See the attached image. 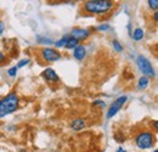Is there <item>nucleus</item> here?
Returning <instances> with one entry per match:
<instances>
[{
    "label": "nucleus",
    "instance_id": "obj_25",
    "mask_svg": "<svg viewBox=\"0 0 158 152\" xmlns=\"http://www.w3.org/2000/svg\"><path fill=\"white\" fill-rule=\"evenodd\" d=\"M153 19H155V22H157L158 21V12H155V14H153Z\"/></svg>",
    "mask_w": 158,
    "mask_h": 152
},
{
    "label": "nucleus",
    "instance_id": "obj_14",
    "mask_svg": "<svg viewBox=\"0 0 158 152\" xmlns=\"http://www.w3.org/2000/svg\"><path fill=\"white\" fill-rule=\"evenodd\" d=\"M68 39H69V34H68V36L62 37L59 41H56V43H55V45H56L57 48H64V46H66V44H67V40H68Z\"/></svg>",
    "mask_w": 158,
    "mask_h": 152
},
{
    "label": "nucleus",
    "instance_id": "obj_11",
    "mask_svg": "<svg viewBox=\"0 0 158 152\" xmlns=\"http://www.w3.org/2000/svg\"><path fill=\"white\" fill-rule=\"evenodd\" d=\"M131 37H133V39L135 41H140V40H142L143 37H145V32H143L142 28H135L134 32H133V34H131Z\"/></svg>",
    "mask_w": 158,
    "mask_h": 152
},
{
    "label": "nucleus",
    "instance_id": "obj_2",
    "mask_svg": "<svg viewBox=\"0 0 158 152\" xmlns=\"http://www.w3.org/2000/svg\"><path fill=\"white\" fill-rule=\"evenodd\" d=\"M20 105V97L15 93L7 94L5 97L0 99V118L14 113Z\"/></svg>",
    "mask_w": 158,
    "mask_h": 152
},
{
    "label": "nucleus",
    "instance_id": "obj_26",
    "mask_svg": "<svg viewBox=\"0 0 158 152\" xmlns=\"http://www.w3.org/2000/svg\"><path fill=\"white\" fill-rule=\"evenodd\" d=\"M117 152H127V151H125V150H124L123 147H119L118 150H117Z\"/></svg>",
    "mask_w": 158,
    "mask_h": 152
},
{
    "label": "nucleus",
    "instance_id": "obj_10",
    "mask_svg": "<svg viewBox=\"0 0 158 152\" xmlns=\"http://www.w3.org/2000/svg\"><path fill=\"white\" fill-rule=\"evenodd\" d=\"M71 128H72L73 130H76V132H79V130L84 129V128H85V120L81 119V118H76V119H73L72 123H71Z\"/></svg>",
    "mask_w": 158,
    "mask_h": 152
},
{
    "label": "nucleus",
    "instance_id": "obj_3",
    "mask_svg": "<svg viewBox=\"0 0 158 152\" xmlns=\"http://www.w3.org/2000/svg\"><path fill=\"white\" fill-rule=\"evenodd\" d=\"M156 142V136L151 132H141L135 136V144L140 150L151 149Z\"/></svg>",
    "mask_w": 158,
    "mask_h": 152
},
{
    "label": "nucleus",
    "instance_id": "obj_1",
    "mask_svg": "<svg viewBox=\"0 0 158 152\" xmlns=\"http://www.w3.org/2000/svg\"><path fill=\"white\" fill-rule=\"evenodd\" d=\"M114 2L111 0H89L83 4V10L90 15H105L111 11Z\"/></svg>",
    "mask_w": 158,
    "mask_h": 152
},
{
    "label": "nucleus",
    "instance_id": "obj_20",
    "mask_svg": "<svg viewBox=\"0 0 158 152\" xmlns=\"http://www.w3.org/2000/svg\"><path fill=\"white\" fill-rule=\"evenodd\" d=\"M148 5H150V7H151V9H153V10H157L158 1H157V0H148Z\"/></svg>",
    "mask_w": 158,
    "mask_h": 152
},
{
    "label": "nucleus",
    "instance_id": "obj_12",
    "mask_svg": "<svg viewBox=\"0 0 158 152\" xmlns=\"http://www.w3.org/2000/svg\"><path fill=\"white\" fill-rule=\"evenodd\" d=\"M148 84H150V78H147V77H141L138 82V89L143 90V89H146V88L148 87Z\"/></svg>",
    "mask_w": 158,
    "mask_h": 152
},
{
    "label": "nucleus",
    "instance_id": "obj_24",
    "mask_svg": "<svg viewBox=\"0 0 158 152\" xmlns=\"http://www.w3.org/2000/svg\"><path fill=\"white\" fill-rule=\"evenodd\" d=\"M153 128H155V130H157V129H158V123H157V120H153Z\"/></svg>",
    "mask_w": 158,
    "mask_h": 152
},
{
    "label": "nucleus",
    "instance_id": "obj_21",
    "mask_svg": "<svg viewBox=\"0 0 158 152\" xmlns=\"http://www.w3.org/2000/svg\"><path fill=\"white\" fill-rule=\"evenodd\" d=\"M96 105H99V106H101V107H105V106H106V103H105L103 101H101V100L94 101V106H96Z\"/></svg>",
    "mask_w": 158,
    "mask_h": 152
},
{
    "label": "nucleus",
    "instance_id": "obj_13",
    "mask_svg": "<svg viewBox=\"0 0 158 152\" xmlns=\"http://www.w3.org/2000/svg\"><path fill=\"white\" fill-rule=\"evenodd\" d=\"M79 45V41L77 40V39L72 38L71 36H69V39L67 40V44H66V49H74V48H77Z\"/></svg>",
    "mask_w": 158,
    "mask_h": 152
},
{
    "label": "nucleus",
    "instance_id": "obj_9",
    "mask_svg": "<svg viewBox=\"0 0 158 152\" xmlns=\"http://www.w3.org/2000/svg\"><path fill=\"white\" fill-rule=\"evenodd\" d=\"M86 56V48L84 45H78L77 48H74V51H73V57L78 61L84 60Z\"/></svg>",
    "mask_w": 158,
    "mask_h": 152
},
{
    "label": "nucleus",
    "instance_id": "obj_6",
    "mask_svg": "<svg viewBox=\"0 0 158 152\" xmlns=\"http://www.w3.org/2000/svg\"><path fill=\"white\" fill-rule=\"evenodd\" d=\"M40 55H41V58L46 62H56V61H60L61 58V53L52 49V48H44L40 50Z\"/></svg>",
    "mask_w": 158,
    "mask_h": 152
},
{
    "label": "nucleus",
    "instance_id": "obj_5",
    "mask_svg": "<svg viewBox=\"0 0 158 152\" xmlns=\"http://www.w3.org/2000/svg\"><path fill=\"white\" fill-rule=\"evenodd\" d=\"M127 100H128L127 96H119L118 99H116V100L113 101V103L110 106V108H108V111H107V114H106V118H107V119L113 118V117L119 112V110L123 107V105L127 102Z\"/></svg>",
    "mask_w": 158,
    "mask_h": 152
},
{
    "label": "nucleus",
    "instance_id": "obj_27",
    "mask_svg": "<svg viewBox=\"0 0 158 152\" xmlns=\"http://www.w3.org/2000/svg\"><path fill=\"white\" fill-rule=\"evenodd\" d=\"M153 152H158V151H157V150H155V151H153Z\"/></svg>",
    "mask_w": 158,
    "mask_h": 152
},
{
    "label": "nucleus",
    "instance_id": "obj_16",
    "mask_svg": "<svg viewBox=\"0 0 158 152\" xmlns=\"http://www.w3.org/2000/svg\"><path fill=\"white\" fill-rule=\"evenodd\" d=\"M38 41L41 44H52V43H55V41H52V39L45 38V37H38Z\"/></svg>",
    "mask_w": 158,
    "mask_h": 152
},
{
    "label": "nucleus",
    "instance_id": "obj_23",
    "mask_svg": "<svg viewBox=\"0 0 158 152\" xmlns=\"http://www.w3.org/2000/svg\"><path fill=\"white\" fill-rule=\"evenodd\" d=\"M4 31H5V24H4V22L0 21V34H2Z\"/></svg>",
    "mask_w": 158,
    "mask_h": 152
},
{
    "label": "nucleus",
    "instance_id": "obj_22",
    "mask_svg": "<svg viewBox=\"0 0 158 152\" xmlns=\"http://www.w3.org/2000/svg\"><path fill=\"white\" fill-rule=\"evenodd\" d=\"M5 61H6V57H5V55L0 51V65H1V63H4Z\"/></svg>",
    "mask_w": 158,
    "mask_h": 152
},
{
    "label": "nucleus",
    "instance_id": "obj_4",
    "mask_svg": "<svg viewBox=\"0 0 158 152\" xmlns=\"http://www.w3.org/2000/svg\"><path fill=\"white\" fill-rule=\"evenodd\" d=\"M136 63H138L139 70L141 71V73L143 74V77H147V78H153L156 76V72H155V68L152 66V63L142 55H139L136 57Z\"/></svg>",
    "mask_w": 158,
    "mask_h": 152
},
{
    "label": "nucleus",
    "instance_id": "obj_8",
    "mask_svg": "<svg viewBox=\"0 0 158 152\" xmlns=\"http://www.w3.org/2000/svg\"><path fill=\"white\" fill-rule=\"evenodd\" d=\"M41 77L48 82V83H59L60 78L57 73L52 68H45L41 73Z\"/></svg>",
    "mask_w": 158,
    "mask_h": 152
},
{
    "label": "nucleus",
    "instance_id": "obj_17",
    "mask_svg": "<svg viewBox=\"0 0 158 152\" xmlns=\"http://www.w3.org/2000/svg\"><path fill=\"white\" fill-rule=\"evenodd\" d=\"M17 71H19V68L16 67V66H14V67H11L9 71H7V74L10 77H16L17 74Z\"/></svg>",
    "mask_w": 158,
    "mask_h": 152
},
{
    "label": "nucleus",
    "instance_id": "obj_19",
    "mask_svg": "<svg viewBox=\"0 0 158 152\" xmlns=\"http://www.w3.org/2000/svg\"><path fill=\"white\" fill-rule=\"evenodd\" d=\"M110 28H111V27H110V24H106V23H105V24H101V26H99L96 29H98V31H100V32H106V31H108Z\"/></svg>",
    "mask_w": 158,
    "mask_h": 152
},
{
    "label": "nucleus",
    "instance_id": "obj_18",
    "mask_svg": "<svg viewBox=\"0 0 158 152\" xmlns=\"http://www.w3.org/2000/svg\"><path fill=\"white\" fill-rule=\"evenodd\" d=\"M29 62H31V61H29V58H23V60H21L20 62L17 63V66H16V67H17V68L24 67V66H27V65H28Z\"/></svg>",
    "mask_w": 158,
    "mask_h": 152
},
{
    "label": "nucleus",
    "instance_id": "obj_7",
    "mask_svg": "<svg viewBox=\"0 0 158 152\" xmlns=\"http://www.w3.org/2000/svg\"><path fill=\"white\" fill-rule=\"evenodd\" d=\"M72 38L77 39V40H85L90 36V31L86 29V28H73L71 34H69Z\"/></svg>",
    "mask_w": 158,
    "mask_h": 152
},
{
    "label": "nucleus",
    "instance_id": "obj_15",
    "mask_svg": "<svg viewBox=\"0 0 158 152\" xmlns=\"http://www.w3.org/2000/svg\"><path fill=\"white\" fill-rule=\"evenodd\" d=\"M112 46L117 53H122L123 51V45L119 43L118 40H112Z\"/></svg>",
    "mask_w": 158,
    "mask_h": 152
}]
</instances>
